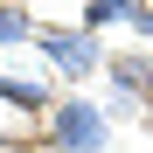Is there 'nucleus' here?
<instances>
[{"instance_id":"20e7f679","label":"nucleus","mask_w":153,"mask_h":153,"mask_svg":"<svg viewBox=\"0 0 153 153\" xmlns=\"http://www.w3.org/2000/svg\"><path fill=\"white\" fill-rule=\"evenodd\" d=\"M111 84H118V91H146V84H153V63H139V56H132V63H111Z\"/></svg>"},{"instance_id":"f03ea898","label":"nucleus","mask_w":153,"mask_h":153,"mask_svg":"<svg viewBox=\"0 0 153 153\" xmlns=\"http://www.w3.org/2000/svg\"><path fill=\"white\" fill-rule=\"evenodd\" d=\"M42 49H49V63H63V70H91V63H97L91 28H84V35H42Z\"/></svg>"},{"instance_id":"0eeeda50","label":"nucleus","mask_w":153,"mask_h":153,"mask_svg":"<svg viewBox=\"0 0 153 153\" xmlns=\"http://www.w3.org/2000/svg\"><path fill=\"white\" fill-rule=\"evenodd\" d=\"M0 153H14V146H7V139H0Z\"/></svg>"},{"instance_id":"f257e3e1","label":"nucleus","mask_w":153,"mask_h":153,"mask_svg":"<svg viewBox=\"0 0 153 153\" xmlns=\"http://www.w3.org/2000/svg\"><path fill=\"white\" fill-rule=\"evenodd\" d=\"M49 139H56L63 153H97L105 146V118H97L91 105H56L49 111Z\"/></svg>"},{"instance_id":"423d86ee","label":"nucleus","mask_w":153,"mask_h":153,"mask_svg":"<svg viewBox=\"0 0 153 153\" xmlns=\"http://www.w3.org/2000/svg\"><path fill=\"white\" fill-rule=\"evenodd\" d=\"M132 28H139V35H153V7H139V21H132Z\"/></svg>"},{"instance_id":"39448f33","label":"nucleus","mask_w":153,"mask_h":153,"mask_svg":"<svg viewBox=\"0 0 153 153\" xmlns=\"http://www.w3.org/2000/svg\"><path fill=\"white\" fill-rule=\"evenodd\" d=\"M21 35H35L28 14H21V7H0V42H21Z\"/></svg>"},{"instance_id":"7ed1b4c3","label":"nucleus","mask_w":153,"mask_h":153,"mask_svg":"<svg viewBox=\"0 0 153 153\" xmlns=\"http://www.w3.org/2000/svg\"><path fill=\"white\" fill-rule=\"evenodd\" d=\"M0 97H7V105H21V111H49V97H42L35 84H14V76H0Z\"/></svg>"}]
</instances>
